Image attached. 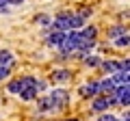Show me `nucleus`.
Returning <instances> with one entry per match:
<instances>
[{"mask_svg":"<svg viewBox=\"0 0 130 121\" xmlns=\"http://www.w3.org/2000/svg\"><path fill=\"white\" fill-rule=\"evenodd\" d=\"M67 17H70V13H61L56 15V19L52 22V30H70V22H67Z\"/></svg>","mask_w":130,"mask_h":121,"instance_id":"nucleus-3","label":"nucleus"},{"mask_svg":"<svg viewBox=\"0 0 130 121\" xmlns=\"http://www.w3.org/2000/svg\"><path fill=\"white\" fill-rule=\"evenodd\" d=\"M24 0H7V5H22Z\"/></svg>","mask_w":130,"mask_h":121,"instance_id":"nucleus-26","label":"nucleus"},{"mask_svg":"<svg viewBox=\"0 0 130 121\" xmlns=\"http://www.w3.org/2000/svg\"><path fill=\"white\" fill-rule=\"evenodd\" d=\"M102 67H104L106 74H108V71H111V74H113V71H119V63H117V61H104Z\"/></svg>","mask_w":130,"mask_h":121,"instance_id":"nucleus-15","label":"nucleus"},{"mask_svg":"<svg viewBox=\"0 0 130 121\" xmlns=\"http://www.w3.org/2000/svg\"><path fill=\"white\" fill-rule=\"evenodd\" d=\"M80 39L93 41V39H95V28H93V26H87V28H83V30H80Z\"/></svg>","mask_w":130,"mask_h":121,"instance_id":"nucleus-10","label":"nucleus"},{"mask_svg":"<svg viewBox=\"0 0 130 121\" xmlns=\"http://www.w3.org/2000/svg\"><path fill=\"white\" fill-rule=\"evenodd\" d=\"M78 15H80V17H83V19H87L89 15H91V9H83V11H80Z\"/></svg>","mask_w":130,"mask_h":121,"instance_id":"nucleus-23","label":"nucleus"},{"mask_svg":"<svg viewBox=\"0 0 130 121\" xmlns=\"http://www.w3.org/2000/svg\"><path fill=\"white\" fill-rule=\"evenodd\" d=\"M67 22H70V28H80V26H83V24H85V19L83 17H80V15L78 13H70V17H67Z\"/></svg>","mask_w":130,"mask_h":121,"instance_id":"nucleus-9","label":"nucleus"},{"mask_svg":"<svg viewBox=\"0 0 130 121\" xmlns=\"http://www.w3.org/2000/svg\"><path fill=\"white\" fill-rule=\"evenodd\" d=\"M115 87H128V71H117L115 78H111Z\"/></svg>","mask_w":130,"mask_h":121,"instance_id":"nucleus-5","label":"nucleus"},{"mask_svg":"<svg viewBox=\"0 0 130 121\" xmlns=\"http://www.w3.org/2000/svg\"><path fill=\"white\" fill-rule=\"evenodd\" d=\"M80 46V33H70V35H65L63 43H61V50L65 52V54H72V52H76Z\"/></svg>","mask_w":130,"mask_h":121,"instance_id":"nucleus-1","label":"nucleus"},{"mask_svg":"<svg viewBox=\"0 0 130 121\" xmlns=\"http://www.w3.org/2000/svg\"><path fill=\"white\" fill-rule=\"evenodd\" d=\"M124 35H128V30H126L124 26H115V28L111 30V33H108V39H113V41H115V39L124 37Z\"/></svg>","mask_w":130,"mask_h":121,"instance_id":"nucleus-11","label":"nucleus"},{"mask_svg":"<svg viewBox=\"0 0 130 121\" xmlns=\"http://www.w3.org/2000/svg\"><path fill=\"white\" fill-rule=\"evenodd\" d=\"M100 121H117V117L115 115H102V117H100Z\"/></svg>","mask_w":130,"mask_h":121,"instance_id":"nucleus-22","label":"nucleus"},{"mask_svg":"<svg viewBox=\"0 0 130 121\" xmlns=\"http://www.w3.org/2000/svg\"><path fill=\"white\" fill-rule=\"evenodd\" d=\"M100 89H98V82H93V84H87V87H83L80 89V95H85V97H89V95H95Z\"/></svg>","mask_w":130,"mask_h":121,"instance_id":"nucleus-12","label":"nucleus"},{"mask_svg":"<svg viewBox=\"0 0 130 121\" xmlns=\"http://www.w3.org/2000/svg\"><path fill=\"white\" fill-rule=\"evenodd\" d=\"M98 89L104 91V93H115V84H113V80H102V82H98Z\"/></svg>","mask_w":130,"mask_h":121,"instance_id":"nucleus-8","label":"nucleus"},{"mask_svg":"<svg viewBox=\"0 0 130 121\" xmlns=\"http://www.w3.org/2000/svg\"><path fill=\"white\" fill-rule=\"evenodd\" d=\"M108 106H111V104H108V99H106V97H102V99H95V102L91 104V108H93L95 112H102V110H106Z\"/></svg>","mask_w":130,"mask_h":121,"instance_id":"nucleus-7","label":"nucleus"},{"mask_svg":"<svg viewBox=\"0 0 130 121\" xmlns=\"http://www.w3.org/2000/svg\"><path fill=\"white\" fill-rule=\"evenodd\" d=\"M115 99H117V102H121L124 106H128V102H130V91H128V87H117V89H115Z\"/></svg>","mask_w":130,"mask_h":121,"instance_id":"nucleus-4","label":"nucleus"},{"mask_svg":"<svg viewBox=\"0 0 130 121\" xmlns=\"http://www.w3.org/2000/svg\"><path fill=\"white\" fill-rule=\"evenodd\" d=\"M7 11H9L7 9V0H0V13H7Z\"/></svg>","mask_w":130,"mask_h":121,"instance_id":"nucleus-24","label":"nucleus"},{"mask_svg":"<svg viewBox=\"0 0 130 121\" xmlns=\"http://www.w3.org/2000/svg\"><path fill=\"white\" fill-rule=\"evenodd\" d=\"M85 65L95 67V65H100V58H98V56H87V58H85Z\"/></svg>","mask_w":130,"mask_h":121,"instance_id":"nucleus-19","label":"nucleus"},{"mask_svg":"<svg viewBox=\"0 0 130 121\" xmlns=\"http://www.w3.org/2000/svg\"><path fill=\"white\" fill-rule=\"evenodd\" d=\"M67 97H70L67 91H63V89H54V91L50 93V104H52V106H61V104L67 102Z\"/></svg>","mask_w":130,"mask_h":121,"instance_id":"nucleus-2","label":"nucleus"},{"mask_svg":"<svg viewBox=\"0 0 130 121\" xmlns=\"http://www.w3.org/2000/svg\"><path fill=\"white\" fill-rule=\"evenodd\" d=\"M70 78H72V74H70V71H65V69L52 74V80H54V82H63V80H70Z\"/></svg>","mask_w":130,"mask_h":121,"instance_id":"nucleus-14","label":"nucleus"},{"mask_svg":"<svg viewBox=\"0 0 130 121\" xmlns=\"http://www.w3.org/2000/svg\"><path fill=\"white\" fill-rule=\"evenodd\" d=\"M22 80H13V82H11L9 84V91H11V93H20V91H22Z\"/></svg>","mask_w":130,"mask_h":121,"instance_id":"nucleus-17","label":"nucleus"},{"mask_svg":"<svg viewBox=\"0 0 130 121\" xmlns=\"http://www.w3.org/2000/svg\"><path fill=\"white\" fill-rule=\"evenodd\" d=\"M128 41H130V39H128V35H124V37L115 39V43H117V46H121V48H124V46H128Z\"/></svg>","mask_w":130,"mask_h":121,"instance_id":"nucleus-20","label":"nucleus"},{"mask_svg":"<svg viewBox=\"0 0 130 121\" xmlns=\"http://www.w3.org/2000/svg\"><path fill=\"white\" fill-rule=\"evenodd\" d=\"M63 39H65V33H61V30H52L50 33V46H54V48H59L61 43H63Z\"/></svg>","mask_w":130,"mask_h":121,"instance_id":"nucleus-6","label":"nucleus"},{"mask_svg":"<svg viewBox=\"0 0 130 121\" xmlns=\"http://www.w3.org/2000/svg\"><path fill=\"white\" fill-rule=\"evenodd\" d=\"M35 95H37L35 87H24L22 91H20V97L22 99H35Z\"/></svg>","mask_w":130,"mask_h":121,"instance_id":"nucleus-13","label":"nucleus"},{"mask_svg":"<svg viewBox=\"0 0 130 121\" xmlns=\"http://www.w3.org/2000/svg\"><path fill=\"white\" fill-rule=\"evenodd\" d=\"M0 63H2V65H11V63H13V54H11L9 50H0Z\"/></svg>","mask_w":130,"mask_h":121,"instance_id":"nucleus-16","label":"nucleus"},{"mask_svg":"<svg viewBox=\"0 0 130 121\" xmlns=\"http://www.w3.org/2000/svg\"><path fill=\"white\" fill-rule=\"evenodd\" d=\"M52 104H50V97H41L39 99V110H50Z\"/></svg>","mask_w":130,"mask_h":121,"instance_id":"nucleus-18","label":"nucleus"},{"mask_svg":"<svg viewBox=\"0 0 130 121\" xmlns=\"http://www.w3.org/2000/svg\"><path fill=\"white\" fill-rule=\"evenodd\" d=\"M5 78H9V67L2 65V67H0V82H2Z\"/></svg>","mask_w":130,"mask_h":121,"instance_id":"nucleus-21","label":"nucleus"},{"mask_svg":"<svg viewBox=\"0 0 130 121\" xmlns=\"http://www.w3.org/2000/svg\"><path fill=\"white\" fill-rule=\"evenodd\" d=\"M37 22H39V24H48V22H50V19H48L46 15H39V17H37Z\"/></svg>","mask_w":130,"mask_h":121,"instance_id":"nucleus-25","label":"nucleus"}]
</instances>
